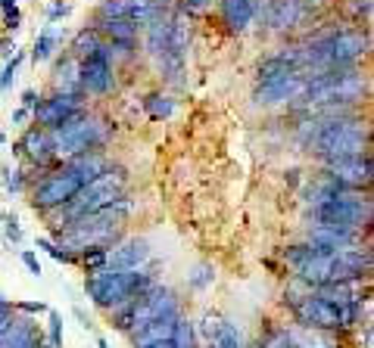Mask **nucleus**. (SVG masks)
<instances>
[{"label": "nucleus", "mask_w": 374, "mask_h": 348, "mask_svg": "<svg viewBox=\"0 0 374 348\" xmlns=\"http://www.w3.org/2000/svg\"><path fill=\"white\" fill-rule=\"evenodd\" d=\"M156 280L150 271H112V267H97V271H88L84 277V293L88 299L103 311H116L128 302H138L147 289L156 286Z\"/></svg>", "instance_id": "obj_1"}, {"label": "nucleus", "mask_w": 374, "mask_h": 348, "mask_svg": "<svg viewBox=\"0 0 374 348\" xmlns=\"http://www.w3.org/2000/svg\"><path fill=\"white\" fill-rule=\"evenodd\" d=\"M365 97H368V78L359 69H343L312 75L299 103L315 112V109H349L362 103Z\"/></svg>", "instance_id": "obj_2"}, {"label": "nucleus", "mask_w": 374, "mask_h": 348, "mask_svg": "<svg viewBox=\"0 0 374 348\" xmlns=\"http://www.w3.org/2000/svg\"><path fill=\"white\" fill-rule=\"evenodd\" d=\"M119 196H125V168L106 165V171L100 174V178H94L91 184H84L75 199H69L66 206L50 212L47 218H53L56 227H69V224L78 221V218H84V215L97 212V208L110 206V202H116Z\"/></svg>", "instance_id": "obj_3"}, {"label": "nucleus", "mask_w": 374, "mask_h": 348, "mask_svg": "<svg viewBox=\"0 0 374 348\" xmlns=\"http://www.w3.org/2000/svg\"><path fill=\"white\" fill-rule=\"evenodd\" d=\"M53 147H56V159H72L82 156V152H97L110 137V125L94 115L82 112L78 119L66 121V125L53 128Z\"/></svg>", "instance_id": "obj_4"}, {"label": "nucleus", "mask_w": 374, "mask_h": 348, "mask_svg": "<svg viewBox=\"0 0 374 348\" xmlns=\"http://www.w3.org/2000/svg\"><path fill=\"white\" fill-rule=\"evenodd\" d=\"M312 221L337 224V227H349V230H365L371 224V199H368V193H359V190L337 193L334 199L312 208Z\"/></svg>", "instance_id": "obj_5"}, {"label": "nucleus", "mask_w": 374, "mask_h": 348, "mask_svg": "<svg viewBox=\"0 0 374 348\" xmlns=\"http://www.w3.org/2000/svg\"><path fill=\"white\" fill-rule=\"evenodd\" d=\"M82 187H84V180L78 178L66 162H63V165H56L53 171L44 174V178L38 180V187L32 190V208L50 215V212H56V208L66 206L69 199H75Z\"/></svg>", "instance_id": "obj_6"}, {"label": "nucleus", "mask_w": 374, "mask_h": 348, "mask_svg": "<svg viewBox=\"0 0 374 348\" xmlns=\"http://www.w3.org/2000/svg\"><path fill=\"white\" fill-rule=\"evenodd\" d=\"M290 314L297 321V326H306V330L340 333V311H337V304L318 299L312 289L306 295H299L297 302H290Z\"/></svg>", "instance_id": "obj_7"}, {"label": "nucleus", "mask_w": 374, "mask_h": 348, "mask_svg": "<svg viewBox=\"0 0 374 348\" xmlns=\"http://www.w3.org/2000/svg\"><path fill=\"white\" fill-rule=\"evenodd\" d=\"M175 314H181V299H178V293L172 286L156 283L153 289H147V293L134 302L131 333L141 330V326H147V323H153V321H160V317H175Z\"/></svg>", "instance_id": "obj_8"}, {"label": "nucleus", "mask_w": 374, "mask_h": 348, "mask_svg": "<svg viewBox=\"0 0 374 348\" xmlns=\"http://www.w3.org/2000/svg\"><path fill=\"white\" fill-rule=\"evenodd\" d=\"M82 112H88L84 93H56L53 91L47 100H38V106L32 109V119H34V125L53 130L72 119H78Z\"/></svg>", "instance_id": "obj_9"}, {"label": "nucleus", "mask_w": 374, "mask_h": 348, "mask_svg": "<svg viewBox=\"0 0 374 348\" xmlns=\"http://www.w3.org/2000/svg\"><path fill=\"white\" fill-rule=\"evenodd\" d=\"M306 84H309V72H303V69L284 72V75L271 78V81H259L256 103H262V106L293 103V100H299L306 93Z\"/></svg>", "instance_id": "obj_10"}, {"label": "nucleus", "mask_w": 374, "mask_h": 348, "mask_svg": "<svg viewBox=\"0 0 374 348\" xmlns=\"http://www.w3.org/2000/svg\"><path fill=\"white\" fill-rule=\"evenodd\" d=\"M321 178L337 184L340 190H359V193H368L371 178H374V165L371 156H359V159H343V162H330L325 165Z\"/></svg>", "instance_id": "obj_11"}, {"label": "nucleus", "mask_w": 374, "mask_h": 348, "mask_svg": "<svg viewBox=\"0 0 374 348\" xmlns=\"http://www.w3.org/2000/svg\"><path fill=\"white\" fill-rule=\"evenodd\" d=\"M78 75H82V91L84 93H110L116 87V75H112V62L97 50L88 60H78Z\"/></svg>", "instance_id": "obj_12"}, {"label": "nucleus", "mask_w": 374, "mask_h": 348, "mask_svg": "<svg viewBox=\"0 0 374 348\" xmlns=\"http://www.w3.org/2000/svg\"><path fill=\"white\" fill-rule=\"evenodd\" d=\"M147 261H150V243L143 236H131L110 246L106 267H112V271H141Z\"/></svg>", "instance_id": "obj_13"}, {"label": "nucleus", "mask_w": 374, "mask_h": 348, "mask_svg": "<svg viewBox=\"0 0 374 348\" xmlns=\"http://www.w3.org/2000/svg\"><path fill=\"white\" fill-rule=\"evenodd\" d=\"M16 149H22L25 156H28V162H34L38 168H41V165H53V162H56L53 134H50L47 128H41V125L28 128L25 134H22V140H19Z\"/></svg>", "instance_id": "obj_14"}, {"label": "nucleus", "mask_w": 374, "mask_h": 348, "mask_svg": "<svg viewBox=\"0 0 374 348\" xmlns=\"http://www.w3.org/2000/svg\"><path fill=\"white\" fill-rule=\"evenodd\" d=\"M306 243L325 246V249H343V246H362V230L337 227V224H312V230L306 234Z\"/></svg>", "instance_id": "obj_15"}, {"label": "nucleus", "mask_w": 374, "mask_h": 348, "mask_svg": "<svg viewBox=\"0 0 374 348\" xmlns=\"http://www.w3.org/2000/svg\"><path fill=\"white\" fill-rule=\"evenodd\" d=\"M259 13V0H221V19L231 32H247Z\"/></svg>", "instance_id": "obj_16"}, {"label": "nucleus", "mask_w": 374, "mask_h": 348, "mask_svg": "<svg viewBox=\"0 0 374 348\" xmlns=\"http://www.w3.org/2000/svg\"><path fill=\"white\" fill-rule=\"evenodd\" d=\"M178 317H181V314H175V317H160V321H153V323L141 326V330L128 333V336H131V348H150V345H156V342H165V339H172Z\"/></svg>", "instance_id": "obj_17"}, {"label": "nucleus", "mask_w": 374, "mask_h": 348, "mask_svg": "<svg viewBox=\"0 0 374 348\" xmlns=\"http://www.w3.org/2000/svg\"><path fill=\"white\" fill-rule=\"evenodd\" d=\"M299 19H303V4H299V0H271L269 25L275 28V32H287V28H293Z\"/></svg>", "instance_id": "obj_18"}, {"label": "nucleus", "mask_w": 374, "mask_h": 348, "mask_svg": "<svg viewBox=\"0 0 374 348\" xmlns=\"http://www.w3.org/2000/svg\"><path fill=\"white\" fill-rule=\"evenodd\" d=\"M97 34L106 41H119V44H134L138 41L141 25H134L131 19H97Z\"/></svg>", "instance_id": "obj_19"}, {"label": "nucleus", "mask_w": 374, "mask_h": 348, "mask_svg": "<svg viewBox=\"0 0 374 348\" xmlns=\"http://www.w3.org/2000/svg\"><path fill=\"white\" fill-rule=\"evenodd\" d=\"M53 91L56 93H84L75 56H66L63 62H56V69H53Z\"/></svg>", "instance_id": "obj_20"}, {"label": "nucleus", "mask_w": 374, "mask_h": 348, "mask_svg": "<svg viewBox=\"0 0 374 348\" xmlns=\"http://www.w3.org/2000/svg\"><path fill=\"white\" fill-rule=\"evenodd\" d=\"M60 44H63V34H60V28H56V25H50V22H47V25H44V28H41V32H38V38H34L32 62H34V65H38V62H47L50 56H53V50L60 47Z\"/></svg>", "instance_id": "obj_21"}, {"label": "nucleus", "mask_w": 374, "mask_h": 348, "mask_svg": "<svg viewBox=\"0 0 374 348\" xmlns=\"http://www.w3.org/2000/svg\"><path fill=\"white\" fill-rule=\"evenodd\" d=\"M100 44H103V38L97 34V28H82V32L72 38V50L69 56H75V60H88V56H94L100 50Z\"/></svg>", "instance_id": "obj_22"}, {"label": "nucleus", "mask_w": 374, "mask_h": 348, "mask_svg": "<svg viewBox=\"0 0 374 348\" xmlns=\"http://www.w3.org/2000/svg\"><path fill=\"white\" fill-rule=\"evenodd\" d=\"M143 109H147V115L153 121H165V119H172V115H175L178 103L169 97V93H150V97L143 100Z\"/></svg>", "instance_id": "obj_23"}, {"label": "nucleus", "mask_w": 374, "mask_h": 348, "mask_svg": "<svg viewBox=\"0 0 374 348\" xmlns=\"http://www.w3.org/2000/svg\"><path fill=\"white\" fill-rule=\"evenodd\" d=\"M172 348H197V323L191 317H178L175 333H172Z\"/></svg>", "instance_id": "obj_24"}, {"label": "nucleus", "mask_w": 374, "mask_h": 348, "mask_svg": "<svg viewBox=\"0 0 374 348\" xmlns=\"http://www.w3.org/2000/svg\"><path fill=\"white\" fill-rule=\"evenodd\" d=\"M209 345H215V348H247L243 345L240 330H237V323H231V321H219V330H215Z\"/></svg>", "instance_id": "obj_25"}, {"label": "nucleus", "mask_w": 374, "mask_h": 348, "mask_svg": "<svg viewBox=\"0 0 374 348\" xmlns=\"http://www.w3.org/2000/svg\"><path fill=\"white\" fill-rule=\"evenodd\" d=\"M38 249H44L53 261H60V265H75L78 255L72 249H66V246H60V243H53V239H47V236H38Z\"/></svg>", "instance_id": "obj_26"}, {"label": "nucleus", "mask_w": 374, "mask_h": 348, "mask_svg": "<svg viewBox=\"0 0 374 348\" xmlns=\"http://www.w3.org/2000/svg\"><path fill=\"white\" fill-rule=\"evenodd\" d=\"M106 255H110V249H103V246H88V249L78 252V261H82L84 271H97L106 265Z\"/></svg>", "instance_id": "obj_27"}, {"label": "nucleus", "mask_w": 374, "mask_h": 348, "mask_svg": "<svg viewBox=\"0 0 374 348\" xmlns=\"http://www.w3.org/2000/svg\"><path fill=\"white\" fill-rule=\"evenodd\" d=\"M0 174H4V190L6 193H22L25 190V171L22 168H10V165H4L0 168Z\"/></svg>", "instance_id": "obj_28"}, {"label": "nucleus", "mask_w": 374, "mask_h": 348, "mask_svg": "<svg viewBox=\"0 0 374 348\" xmlns=\"http://www.w3.org/2000/svg\"><path fill=\"white\" fill-rule=\"evenodd\" d=\"M19 65H22V53H19V50H16V53H13L10 60H6L4 72H0V91H4V93L13 87V81H16V72H19Z\"/></svg>", "instance_id": "obj_29"}, {"label": "nucleus", "mask_w": 374, "mask_h": 348, "mask_svg": "<svg viewBox=\"0 0 374 348\" xmlns=\"http://www.w3.org/2000/svg\"><path fill=\"white\" fill-rule=\"evenodd\" d=\"M47 317H50V333H47L44 342H47L50 348H63V314H60V311L50 308V311H47Z\"/></svg>", "instance_id": "obj_30"}, {"label": "nucleus", "mask_w": 374, "mask_h": 348, "mask_svg": "<svg viewBox=\"0 0 374 348\" xmlns=\"http://www.w3.org/2000/svg\"><path fill=\"white\" fill-rule=\"evenodd\" d=\"M212 280H215L212 265H197V267H193V274L187 277L191 289H206V286H212Z\"/></svg>", "instance_id": "obj_31"}, {"label": "nucleus", "mask_w": 374, "mask_h": 348, "mask_svg": "<svg viewBox=\"0 0 374 348\" xmlns=\"http://www.w3.org/2000/svg\"><path fill=\"white\" fill-rule=\"evenodd\" d=\"M4 221H6V243L19 246V243H22V227H19V218L16 215H4Z\"/></svg>", "instance_id": "obj_32"}, {"label": "nucleus", "mask_w": 374, "mask_h": 348, "mask_svg": "<svg viewBox=\"0 0 374 348\" xmlns=\"http://www.w3.org/2000/svg\"><path fill=\"white\" fill-rule=\"evenodd\" d=\"M13 311H22V314H47L50 304L47 302H16Z\"/></svg>", "instance_id": "obj_33"}, {"label": "nucleus", "mask_w": 374, "mask_h": 348, "mask_svg": "<svg viewBox=\"0 0 374 348\" xmlns=\"http://www.w3.org/2000/svg\"><path fill=\"white\" fill-rule=\"evenodd\" d=\"M19 258H22L25 271L32 274V277H41V261H38V255H34L32 249H22V252H19Z\"/></svg>", "instance_id": "obj_34"}, {"label": "nucleus", "mask_w": 374, "mask_h": 348, "mask_svg": "<svg viewBox=\"0 0 374 348\" xmlns=\"http://www.w3.org/2000/svg\"><path fill=\"white\" fill-rule=\"evenodd\" d=\"M69 13H72V6H69V4H63V0H56V4L47 10V22H50V25H56V22L66 19Z\"/></svg>", "instance_id": "obj_35"}, {"label": "nucleus", "mask_w": 374, "mask_h": 348, "mask_svg": "<svg viewBox=\"0 0 374 348\" xmlns=\"http://www.w3.org/2000/svg\"><path fill=\"white\" fill-rule=\"evenodd\" d=\"M19 25H22V13H19V10H6L4 13V32L13 34Z\"/></svg>", "instance_id": "obj_36"}, {"label": "nucleus", "mask_w": 374, "mask_h": 348, "mask_svg": "<svg viewBox=\"0 0 374 348\" xmlns=\"http://www.w3.org/2000/svg\"><path fill=\"white\" fill-rule=\"evenodd\" d=\"M219 321H221V317H215V314H206L203 317V323H200V333L206 336V342H212L215 330H219Z\"/></svg>", "instance_id": "obj_37"}, {"label": "nucleus", "mask_w": 374, "mask_h": 348, "mask_svg": "<svg viewBox=\"0 0 374 348\" xmlns=\"http://www.w3.org/2000/svg\"><path fill=\"white\" fill-rule=\"evenodd\" d=\"M34 106H38V93H34V91H25V93H22V109H28V112H32Z\"/></svg>", "instance_id": "obj_38"}, {"label": "nucleus", "mask_w": 374, "mask_h": 348, "mask_svg": "<svg viewBox=\"0 0 374 348\" xmlns=\"http://www.w3.org/2000/svg\"><path fill=\"white\" fill-rule=\"evenodd\" d=\"M0 53H4L6 60H10V56L16 53V44H13V41H4V44H0Z\"/></svg>", "instance_id": "obj_39"}, {"label": "nucleus", "mask_w": 374, "mask_h": 348, "mask_svg": "<svg viewBox=\"0 0 374 348\" xmlns=\"http://www.w3.org/2000/svg\"><path fill=\"white\" fill-rule=\"evenodd\" d=\"M25 119H28V109H16V112H13V125H22Z\"/></svg>", "instance_id": "obj_40"}, {"label": "nucleus", "mask_w": 374, "mask_h": 348, "mask_svg": "<svg viewBox=\"0 0 374 348\" xmlns=\"http://www.w3.org/2000/svg\"><path fill=\"white\" fill-rule=\"evenodd\" d=\"M75 317H78V321H82V326H84V330H91V321H88V314H84L82 308H75Z\"/></svg>", "instance_id": "obj_41"}, {"label": "nucleus", "mask_w": 374, "mask_h": 348, "mask_svg": "<svg viewBox=\"0 0 374 348\" xmlns=\"http://www.w3.org/2000/svg\"><path fill=\"white\" fill-rule=\"evenodd\" d=\"M209 0H187V10H200V6H206Z\"/></svg>", "instance_id": "obj_42"}, {"label": "nucleus", "mask_w": 374, "mask_h": 348, "mask_svg": "<svg viewBox=\"0 0 374 348\" xmlns=\"http://www.w3.org/2000/svg\"><path fill=\"white\" fill-rule=\"evenodd\" d=\"M0 10H16V0H0Z\"/></svg>", "instance_id": "obj_43"}, {"label": "nucleus", "mask_w": 374, "mask_h": 348, "mask_svg": "<svg viewBox=\"0 0 374 348\" xmlns=\"http://www.w3.org/2000/svg\"><path fill=\"white\" fill-rule=\"evenodd\" d=\"M150 348H172V339H165V342H156V345H150Z\"/></svg>", "instance_id": "obj_44"}, {"label": "nucleus", "mask_w": 374, "mask_h": 348, "mask_svg": "<svg viewBox=\"0 0 374 348\" xmlns=\"http://www.w3.org/2000/svg\"><path fill=\"white\" fill-rule=\"evenodd\" d=\"M97 348H110V342H106V339L100 336V339H97Z\"/></svg>", "instance_id": "obj_45"}, {"label": "nucleus", "mask_w": 374, "mask_h": 348, "mask_svg": "<svg viewBox=\"0 0 374 348\" xmlns=\"http://www.w3.org/2000/svg\"><path fill=\"white\" fill-rule=\"evenodd\" d=\"M4 143H6V134H4V130H0V147H4Z\"/></svg>", "instance_id": "obj_46"}, {"label": "nucleus", "mask_w": 374, "mask_h": 348, "mask_svg": "<svg viewBox=\"0 0 374 348\" xmlns=\"http://www.w3.org/2000/svg\"><path fill=\"white\" fill-rule=\"evenodd\" d=\"M206 348H212V345H206Z\"/></svg>", "instance_id": "obj_47"}]
</instances>
